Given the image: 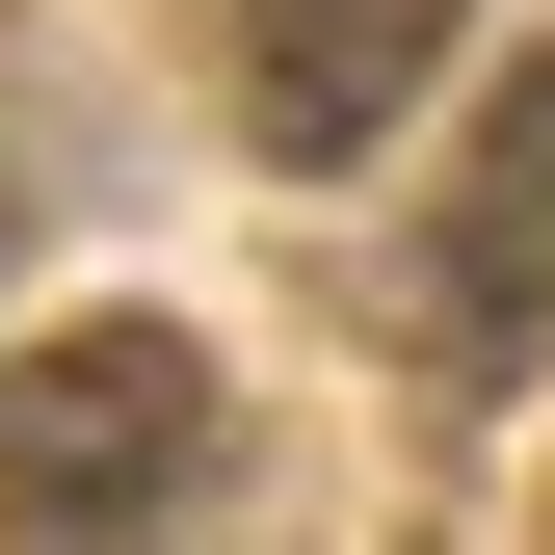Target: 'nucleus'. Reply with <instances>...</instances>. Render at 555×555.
Instances as JSON below:
<instances>
[{
    "label": "nucleus",
    "mask_w": 555,
    "mask_h": 555,
    "mask_svg": "<svg viewBox=\"0 0 555 555\" xmlns=\"http://www.w3.org/2000/svg\"><path fill=\"white\" fill-rule=\"evenodd\" d=\"M397 344H424V397H529V371H555V53L450 132L424 264H397Z\"/></svg>",
    "instance_id": "f03ea898"
},
{
    "label": "nucleus",
    "mask_w": 555,
    "mask_h": 555,
    "mask_svg": "<svg viewBox=\"0 0 555 555\" xmlns=\"http://www.w3.org/2000/svg\"><path fill=\"white\" fill-rule=\"evenodd\" d=\"M185 476H212V344L159 292L0 344V555H159Z\"/></svg>",
    "instance_id": "f257e3e1"
},
{
    "label": "nucleus",
    "mask_w": 555,
    "mask_h": 555,
    "mask_svg": "<svg viewBox=\"0 0 555 555\" xmlns=\"http://www.w3.org/2000/svg\"><path fill=\"white\" fill-rule=\"evenodd\" d=\"M450 27L476 0H238V132L264 159H371V132L450 80Z\"/></svg>",
    "instance_id": "7ed1b4c3"
}]
</instances>
